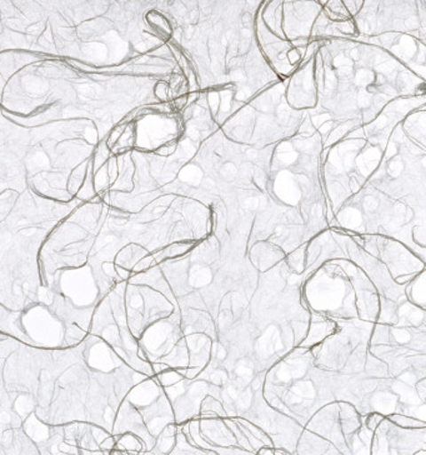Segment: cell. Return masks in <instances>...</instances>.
I'll list each match as a JSON object with an SVG mask.
<instances>
[{
    "mask_svg": "<svg viewBox=\"0 0 426 455\" xmlns=\"http://www.w3.org/2000/svg\"><path fill=\"white\" fill-rule=\"evenodd\" d=\"M338 322L333 319L325 318V316L312 315L311 328L306 335L305 340L303 341V348H312L329 338L330 335L338 331Z\"/></svg>",
    "mask_w": 426,
    "mask_h": 455,
    "instance_id": "12",
    "label": "cell"
},
{
    "mask_svg": "<svg viewBox=\"0 0 426 455\" xmlns=\"http://www.w3.org/2000/svg\"><path fill=\"white\" fill-rule=\"evenodd\" d=\"M339 232L342 233L343 245H344L345 253L349 259L354 261L369 276L370 281L378 289L380 299L390 300L397 304L407 299L406 288L409 283L399 284L392 278L390 272L382 260H379L378 258L374 257L361 245H359L351 235H346L342 230H339Z\"/></svg>",
    "mask_w": 426,
    "mask_h": 455,
    "instance_id": "9",
    "label": "cell"
},
{
    "mask_svg": "<svg viewBox=\"0 0 426 455\" xmlns=\"http://www.w3.org/2000/svg\"><path fill=\"white\" fill-rule=\"evenodd\" d=\"M241 23L248 27V24L251 23V15L249 13H245L243 17H241Z\"/></svg>",
    "mask_w": 426,
    "mask_h": 455,
    "instance_id": "15",
    "label": "cell"
},
{
    "mask_svg": "<svg viewBox=\"0 0 426 455\" xmlns=\"http://www.w3.org/2000/svg\"><path fill=\"white\" fill-rule=\"evenodd\" d=\"M330 228L403 243L426 264V149L401 124L384 159L363 189L334 215Z\"/></svg>",
    "mask_w": 426,
    "mask_h": 455,
    "instance_id": "3",
    "label": "cell"
},
{
    "mask_svg": "<svg viewBox=\"0 0 426 455\" xmlns=\"http://www.w3.org/2000/svg\"><path fill=\"white\" fill-rule=\"evenodd\" d=\"M318 103L309 112L324 149L370 124L392 101L426 95V82L388 51L357 39L321 41L315 54Z\"/></svg>",
    "mask_w": 426,
    "mask_h": 455,
    "instance_id": "2",
    "label": "cell"
},
{
    "mask_svg": "<svg viewBox=\"0 0 426 455\" xmlns=\"http://www.w3.org/2000/svg\"><path fill=\"white\" fill-rule=\"evenodd\" d=\"M2 423L20 428L30 414L47 424L91 423L113 435L129 392L148 379L98 335L72 348H36L0 337Z\"/></svg>",
    "mask_w": 426,
    "mask_h": 455,
    "instance_id": "1",
    "label": "cell"
},
{
    "mask_svg": "<svg viewBox=\"0 0 426 455\" xmlns=\"http://www.w3.org/2000/svg\"><path fill=\"white\" fill-rule=\"evenodd\" d=\"M401 127L414 143L426 149V103L410 113Z\"/></svg>",
    "mask_w": 426,
    "mask_h": 455,
    "instance_id": "13",
    "label": "cell"
},
{
    "mask_svg": "<svg viewBox=\"0 0 426 455\" xmlns=\"http://www.w3.org/2000/svg\"><path fill=\"white\" fill-rule=\"evenodd\" d=\"M425 103L426 95L392 101L375 121L354 129L335 146L324 149L323 178L332 220L378 171L395 129Z\"/></svg>",
    "mask_w": 426,
    "mask_h": 455,
    "instance_id": "4",
    "label": "cell"
},
{
    "mask_svg": "<svg viewBox=\"0 0 426 455\" xmlns=\"http://www.w3.org/2000/svg\"><path fill=\"white\" fill-rule=\"evenodd\" d=\"M359 38L385 49L426 82V44L419 38L418 33H386Z\"/></svg>",
    "mask_w": 426,
    "mask_h": 455,
    "instance_id": "10",
    "label": "cell"
},
{
    "mask_svg": "<svg viewBox=\"0 0 426 455\" xmlns=\"http://www.w3.org/2000/svg\"><path fill=\"white\" fill-rule=\"evenodd\" d=\"M406 295L413 304L426 309V268L407 284Z\"/></svg>",
    "mask_w": 426,
    "mask_h": 455,
    "instance_id": "14",
    "label": "cell"
},
{
    "mask_svg": "<svg viewBox=\"0 0 426 455\" xmlns=\"http://www.w3.org/2000/svg\"><path fill=\"white\" fill-rule=\"evenodd\" d=\"M355 23L364 38L386 33L419 32V5L415 2H364Z\"/></svg>",
    "mask_w": 426,
    "mask_h": 455,
    "instance_id": "7",
    "label": "cell"
},
{
    "mask_svg": "<svg viewBox=\"0 0 426 455\" xmlns=\"http://www.w3.org/2000/svg\"><path fill=\"white\" fill-rule=\"evenodd\" d=\"M291 108L303 112H311L317 107L318 91L315 82V55L309 58L302 67L290 76L287 95Z\"/></svg>",
    "mask_w": 426,
    "mask_h": 455,
    "instance_id": "11",
    "label": "cell"
},
{
    "mask_svg": "<svg viewBox=\"0 0 426 455\" xmlns=\"http://www.w3.org/2000/svg\"><path fill=\"white\" fill-rule=\"evenodd\" d=\"M351 235L359 245L382 260L399 284H407L426 268L424 261L395 239L384 235Z\"/></svg>",
    "mask_w": 426,
    "mask_h": 455,
    "instance_id": "8",
    "label": "cell"
},
{
    "mask_svg": "<svg viewBox=\"0 0 426 455\" xmlns=\"http://www.w3.org/2000/svg\"><path fill=\"white\" fill-rule=\"evenodd\" d=\"M375 433L349 403L325 405L306 423L296 455H372Z\"/></svg>",
    "mask_w": 426,
    "mask_h": 455,
    "instance_id": "6",
    "label": "cell"
},
{
    "mask_svg": "<svg viewBox=\"0 0 426 455\" xmlns=\"http://www.w3.org/2000/svg\"><path fill=\"white\" fill-rule=\"evenodd\" d=\"M303 297L312 315L333 321H379L378 289L348 255L324 261L306 276Z\"/></svg>",
    "mask_w": 426,
    "mask_h": 455,
    "instance_id": "5",
    "label": "cell"
}]
</instances>
